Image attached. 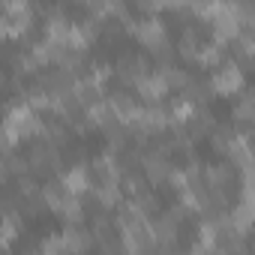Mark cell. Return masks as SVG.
Masks as SVG:
<instances>
[{
  "mask_svg": "<svg viewBox=\"0 0 255 255\" xmlns=\"http://www.w3.org/2000/svg\"><path fill=\"white\" fill-rule=\"evenodd\" d=\"M213 87H216V93H222V96L237 93V90L243 87V75H240V69H237L234 63H228V66L213 78Z\"/></svg>",
  "mask_w": 255,
  "mask_h": 255,
  "instance_id": "1",
  "label": "cell"
},
{
  "mask_svg": "<svg viewBox=\"0 0 255 255\" xmlns=\"http://www.w3.org/2000/svg\"><path fill=\"white\" fill-rule=\"evenodd\" d=\"M135 33L144 45H153V48H162L165 45V30L159 24V18H147V21H138L135 24Z\"/></svg>",
  "mask_w": 255,
  "mask_h": 255,
  "instance_id": "2",
  "label": "cell"
},
{
  "mask_svg": "<svg viewBox=\"0 0 255 255\" xmlns=\"http://www.w3.org/2000/svg\"><path fill=\"white\" fill-rule=\"evenodd\" d=\"M168 90V81L159 75V78H138V93L144 99H162Z\"/></svg>",
  "mask_w": 255,
  "mask_h": 255,
  "instance_id": "3",
  "label": "cell"
},
{
  "mask_svg": "<svg viewBox=\"0 0 255 255\" xmlns=\"http://www.w3.org/2000/svg\"><path fill=\"white\" fill-rule=\"evenodd\" d=\"M63 189L66 192H72V195H78V192H84L87 189V171L78 165V168H72L66 177H63Z\"/></svg>",
  "mask_w": 255,
  "mask_h": 255,
  "instance_id": "4",
  "label": "cell"
}]
</instances>
